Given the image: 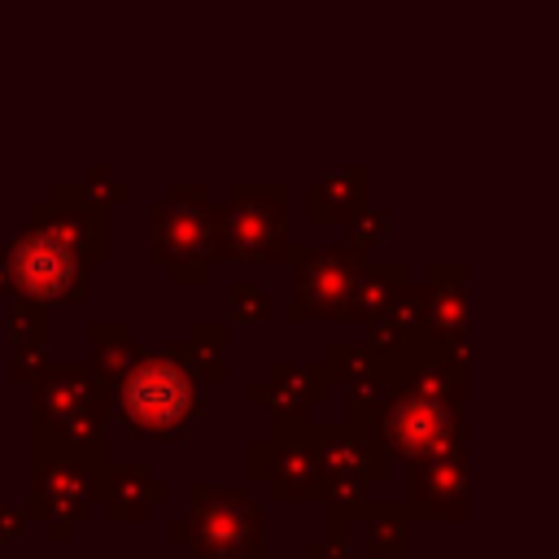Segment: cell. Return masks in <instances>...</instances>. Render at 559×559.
<instances>
[{
    "mask_svg": "<svg viewBox=\"0 0 559 559\" xmlns=\"http://www.w3.org/2000/svg\"><path fill=\"white\" fill-rule=\"evenodd\" d=\"M415 507L406 498H367L358 507V524L367 533V555L371 559H406L411 555V524Z\"/></svg>",
    "mask_w": 559,
    "mask_h": 559,
    "instance_id": "cell-17",
    "label": "cell"
},
{
    "mask_svg": "<svg viewBox=\"0 0 559 559\" xmlns=\"http://www.w3.org/2000/svg\"><path fill=\"white\" fill-rule=\"evenodd\" d=\"M201 384L205 380L188 362L183 341H157L135 358V367L114 389V415L131 441H183L205 411Z\"/></svg>",
    "mask_w": 559,
    "mask_h": 559,
    "instance_id": "cell-1",
    "label": "cell"
},
{
    "mask_svg": "<svg viewBox=\"0 0 559 559\" xmlns=\"http://www.w3.org/2000/svg\"><path fill=\"white\" fill-rule=\"evenodd\" d=\"M148 262L175 284H205L227 262V205H214L201 183H170L148 210Z\"/></svg>",
    "mask_w": 559,
    "mask_h": 559,
    "instance_id": "cell-3",
    "label": "cell"
},
{
    "mask_svg": "<svg viewBox=\"0 0 559 559\" xmlns=\"http://www.w3.org/2000/svg\"><path fill=\"white\" fill-rule=\"evenodd\" d=\"M4 253H9V275H13V297H31L44 306L52 301L83 306L92 297V284H87L92 262L70 240H61L48 223L26 214V223L13 231Z\"/></svg>",
    "mask_w": 559,
    "mask_h": 559,
    "instance_id": "cell-6",
    "label": "cell"
},
{
    "mask_svg": "<svg viewBox=\"0 0 559 559\" xmlns=\"http://www.w3.org/2000/svg\"><path fill=\"white\" fill-rule=\"evenodd\" d=\"M367 205V166H336L306 192V218L310 223H345Z\"/></svg>",
    "mask_w": 559,
    "mask_h": 559,
    "instance_id": "cell-18",
    "label": "cell"
},
{
    "mask_svg": "<svg viewBox=\"0 0 559 559\" xmlns=\"http://www.w3.org/2000/svg\"><path fill=\"white\" fill-rule=\"evenodd\" d=\"M306 559H349V524H328L323 537L306 542Z\"/></svg>",
    "mask_w": 559,
    "mask_h": 559,
    "instance_id": "cell-27",
    "label": "cell"
},
{
    "mask_svg": "<svg viewBox=\"0 0 559 559\" xmlns=\"http://www.w3.org/2000/svg\"><path fill=\"white\" fill-rule=\"evenodd\" d=\"M345 227H349V240L354 245H362V249H371V245H380L384 240V231H389V214L380 210V205H362L358 214H349L345 218Z\"/></svg>",
    "mask_w": 559,
    "mask_h": 559,
    "instance_id": "cell-25",
    "label": "cell"
},
{
    "mask_svg": "<svg viewBox=\"0 0 559 559\" xmlns=\"http://www.w3.org/2000/svg\"><path fill=\"white\" fill-rule=\"evenodd\" d=\"M31 218L48 223L92 266L109 262V201H100L87 183H52L48 201L31 205Z\"/></svg>",
    "mask_w": 559,
    "mask_h": 559,
    "instance_id": "cell-11",
    "label": "cell"
},
{
    "mask_svg": "<svg viewBox=\"0 0 559 559\" xmlns=\"http://www.w3.org/2000/svg\"><path fill=\"white\" fill-rule=\"evenodd\" d=\"M87 367L109 384V389H118L122 384V376L135 367V358H140V345H135V332H131V323L127 319H92L87 323Z\"/></svg>",
    "mask_w": 559,
    "mask_h": 559,
    "instance_id": "cell-20",
    "label": "cell"
},
{
    "mask_svg": "<svg viewBox=\"0 0 559 559\" xmlns=\"http://www.w3.org/2000/svg\"><path fill=\"white\" fill-rule=\"evenodd\" d=\"M406 502L419 520H450L467 515V454H424L406 463Z\"/></svg>",
    "mask_w": 559,
    "mask_h": 559,
    "instance_id": "cell-14",
    "label": "cell"
},
{
    "mask_svg": "<svg viewBox=\"0 0 559 559\" xmlns=\"http://www.w3.org/2000/svg\"><path fill=\"white\" fill-rule=\"evenodd\" d=\"M463 266L459 262H432L424 280V319L428 341L437 349L467 358V293H463Z\"/></svg>",
    "mask_w": 559,
    "mask_h": 559,
    "instance_id": "cell-15",
    "label": "cell"
},
{
    "mask_svg": "<svg viewBox=\"0 0 559 559\" xmlns=\"http://www.w3.org/2000/svg\"><path fill=\"white\" fill-rule=\"evenodd\" d=\"M31 537V511L0 498V542H26Z\"/></svg>",
    "mask_w": 559,
    "mask_h": 559,
    "instance_id": "cell-29",
    "label": "cell"
},
{
    "mask_svg": "<svg viewBox=\"0 0 559 559\" xmlns=\"http://www.w3.org/2000/svg\"><path fill=\"white\" fill-rule=\"evenodd\" d=\"M411 284V266L406 262H362L345 301V319L341 323H371L376 314H384V306Z\"/></svg>",
    "mask_w": 559,
    "mask_h": 559,
    "instance_id": "cell-19",
    "label": "cell"
},
{
    "mask_svg": "<svg viewBox=\"0 0 559 559\" xmlns=\"http://www.w3.org/2000/svg\"><path fill=\"white\" fill-rule=\"evenodd\" d=\"M48 362H52L48 349H13V358H9V380L31 389V384L48 371Z\"/></svg>",
    "mask_w": 559,
    "mask_h": 559,
    "instance_id": "cell-26",
    "label": "cell"
},
{
    "mask_svg": "<svg viewBox=\"0 0 559 559\" xmlns=\"http://www.w3.org/2000/svg\"><path fill=\"white\" fill-rule=\"evenodd\" d=\"M227 336H231V319H192L183 341L201 349H227Z\"/></svg>",
    "mask_w": 559,
    "mask_h": 559,
    "instance_id": "cell-28",
    "label": "cell"
},
{
    "mask_svg": "<svg viewBox=\"0 0 559 559\" xmlns=\"http://www.w3.org/2000/svg\"><path fill=\"white\" fill-rule=\"evenodd\" d=\"M245 472L275 502H314L319 498V485H323L319 454H314L301 419L297 424L293 419H271L266 424V437L249 441Z\"/></svg>",
    "mask_w": 559,
    "mask_h": 559,
    "instance_id": "cell-9",
    "label": "cell"
},
{
    "mask_svg": "<svg viewBox=\"0 0 559 559\" xmlns=\"http://www.w3.org/2000/svg\"><path fill=\"white\" fill-rule=\"evenodd\" d=\"M105 467H109V441L70 445V441H52L44 432H31L26 511L35 524L48 528V542L61 546L70 537V528L92 515V507L105 498Z\"/></svg>",
    "mask_w": 559,
    "mask_h": 559,
    "instance_id": "cell-2",
    "label": "cell"
},
{
    "mask_svg": "<svg viewBox=\"0 0 559 559\" xmlns=\"http://www.w3.org/2000/svg\"><path fill=\"white\" fill-rule=\"evenodd\" d=\"M109 415H114V389L87 362H48V371L31 384L26 432H44L70 445H96L105 441Z\"/></svg>",
    "mask_w": 559,
    "mask_h": 559,
    "instance_id": "cell-5",
    "label": "cell"
},
{
    "mask_svg": "<svg viewBox=\"0 0 559 559\" xmlns=\"http://www.w3.org/2000/svg\"><path fill=\"white\" fill-rule=\"evenodd\" d=\"M83 183H87V188H92L100 201H109V205H122V201H131V188H127V183H114L105 166H92Z\"/></svg>",
    "mask_w": 559,
    "mask_h": 559,
    "instance_id": "cell-30",
    "label": "cell"
},
{
    "mask_svg": "<svg viewBox=\"0 0 559 559\" xmlns=\"http://www.w3.org/2000/svg\"><path fill=\"white\" fill-rule=\"evenodd\" d=\"M393 393H397L393 376H389V371L376 362L367 376H358V380H349V384H345V411H349V419H354V424L376 428V419L389 411Z\"/></svg>",
    "mask_w": 559,
    "mask_h": 559,
    "instance_id": "cell-21",
    "label": "cell"
},
{
    "mask_svg": "<svg viewBox=\"0 0 559 559\" xmlns=\"http://www.w3.org/2000/svg\"><path fill=\"white\" fill-rule=\"evenodd\" d=\"M9 341L13 349H48V336H52V314L44 301H31V297H9Z\"/></svg>",
    "mask_w": 559,
    "mask_h": 559,
    "instance_id": "cell-22",
    "label": "cell"
},
{
    "mask_svg": "<svg viewBox=\"0 0 559 559\" xmlns=\"http://www.w3.org/2000/svg\"><path fill=\"white\" fill-rule=\"evenodd\" d=\"M389 459H424V454H467V419L463 402L432 397V393H406L397 389L389 411L371 428Z\"/></svg>",
    "mask_w": 559,
    "mask_h": 559,
    "instance_id": "cell-7",
    "label": "cell"
},
{
    "mask_svg": "<svg viewBox=\"0 0 559 559\" xmlns=\"http://www.w3.org/2000/svg\"><path fill=\"white\" fill-rule=\"evenodd\" d=\"M13 297V275H9V253L0 249V301Z\"/></svg>",
    "mask_w": 559,
    "mask_h": 559,
    "instance_id": "cell-31",
    "label": "cell"
},
{
    "mask_svg": "<svg viewBox=\"0 0 559 559\" xmlns=\"http://www.w3.org/2000/svg\"><path fill=\"white\" fill-rule=\"evenodd\" d=\"M170 498V485L153 476V463L148 459H122L105 467V515L114 524H135V520H148V511L157 502Z\"/></svg>",
    "mask_w": 559,
    "mask_h": 559,
    "instance_id": "cell-16",
    "label": "cell"
},
{
    "mask_svg": "<svg viewBox=\"0 0 559 559\" xmlns=\"http://www.w3.org/2000/svg\"><path fill=\"white\" fill-rule=\"evenodd\" d=\"M323 367L332 371L336 384H349V380H358V376H367L376 367V354L367 345H354V341H332Z\"/></svg>",
    "mask_w": 559,
    "mask_h": 559,
    "instance_id": "cell-24",
    "label": "cell"
},
{
    "mask_svg": "<svg viewBox=\"0 0 559 559\" xmlns=\"http://www.w3.org/2000/svg\"><path fill=\"white\" fill-rule=\"evenodd\" d=\"M332 371L319 367H301V362H271L262 380H253L245 389V402L262 406L271 419H310L314 406H323L332 397Z\"/></svg>",
    "mask_w": 559,
    "mask_h": 559,
    "instance_id": "cell-13",
    "label": "cell"
},
{
    "mask_svg": "<svg viewBox=\"0 0 559 559\" xmlns=\"http://www.w3.org/2000/svg\"><path fill=\"white\" fill-rule=\"evenodd\" d=\"M166 537L192 559H271L262 537V507L240 485H188V515L166 524Z\"/></svg>",
    "mask_w": 559,
    "mask_h": 559,
    "instance_id": "cell-4",
    "label": "cell"
},
{
    "mask_svg": "<svg viewBox=\"0 0 559 559\" xmlns=\"http://www.w3.org/2000/svg\"><path fill=\"white\" fill-rule=\"evenodd\" d=\"M288 240V188L284 183H231L227 188V262H284Z\"/></svg>",
    "mask_w": 559,
    "mask_h": 559,
    "instance_id": "cell-10",
    "label": "cell"
},
{
    "mask_svg": "<svg viewBox=\"0 0 559 559\" xmlns=\"http://www.w3.org/2000/svg\"><path fill=\"white\" fill-rule=\"evenodd\" d=\"M293 297L284 306L288 323H310V319H345V301L354 288L358 266L367 262V249L345 240V245H293Z\"/></svg>",
    "mask_w": 559,
    "mask_h": 559,
    "instance_id": "cell-8",
    "label": "cell"
},
{
    "mask_svg": "<svg viewBox=\"0 0 559 559\" xmlns=\"http://www.w3.org/2000/svg\"><path fill=\"white\" fill-rule=\"evenodd\" d=\"M314 454H319V472L323 480H362V485H384L389 480V450L380 445V437L354 419L345 424H314L301 419Z\"/></svg>",
    "mask_w": 559,
    "mask_h": 559,
    "instance_id": "cell-12",
    "label": "cell"
},
{
    "mask_svg": "<svg viewBox=\"0 0 559 559\" xmlns=\"http://www.w3.org/2000/svg\"><path fill=\"white\" fill-rule=\"evenodd\" d=\"M227 319L231 323H249V328L266 323L271 319V297L249 280H231L227 284Z\"/></svg>",
    "mask_w": 559,
    "mask_h": 559,
    "instance_id": "cell-23",
    "label": "cell"
}]
</instances>
